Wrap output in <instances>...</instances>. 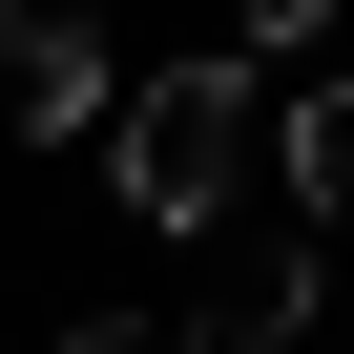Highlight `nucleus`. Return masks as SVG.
I'll list each match as a JSON object with an SVG mask.
<instances>
[{
  "label": "nucleus",
  "instance_id": "1",
  "mask_svg": "<svg viewBox=\"0 0 354 354\" xmlns=\"http://www.w3.org/2000/svg\"><path fill=\"white\" fill-rule=\"evenodd\" d=\"M250 167H271V63H250V42H209V63H146V84L104 104V188H125L146 230H209Z\"/></svg>",
  "mask_w": 354,
  "mask_h": 354
},
{
  "label": "nucleus",
  "instance_id": "2",
  "mask_svg": "<svg viewBox=\"0 0 354 354\" xmlns=\"http://www.w3.org/2000/svg\"><path fill=\"white\" fill-rule=\"evenodd\" d=\"M313 292H333V230L250 167V188L188 230V313H209V354H292V333H313Z\"/></svg>",
  "mask_w": 354,
  "mask_h": 354
},
{
  "label": "nucleus",
  "instance_id": "3",
  "mask_svg": "<svg viewBox=\"0 0 354 354\" xmlns=\"http://www.w3.org/2000/svg\"><path fill=\"white\" fill-rule=\"evenodd\" d=\"M104 42L63 21V0H0V125H21V146H104Z\"/></svg>",
  "mask_w": 354,
  "mask_h": 354
},
{
  "label": "nucleus",
  "instance_id": "5",
  "mask_svg": "<svg viewBox=\"0 0 354 354\" xmlns=\"http://www.w3.org/2000/svg\"><path fill=\"white\" fill-rule=\"evenodd\" d=\"M42 354H209V313H84V333H42Z\"/></svg>",
  "mask_w": 354,
  "mask_h": 354
},
{
  "label": "nucleus",
  "instance_id": "4",
  "mask_svg": "<svg viewBox=\"0 0 354 354\" xmlns=\"http://www.w3.org/2000/svg\"><path fill=\"white\" fill-rule=\"evenodd\" d=\"M271 188L354 250V84H333V63H313V84H271Z\"/></svg>",
  "mask_w": 354,
  "mask_h": 354
}]
</instances>
